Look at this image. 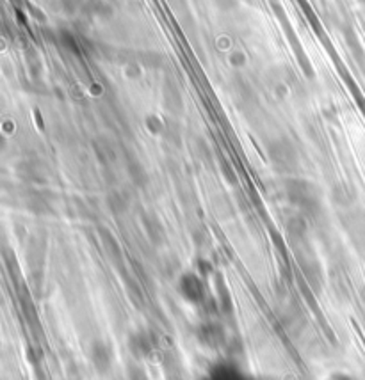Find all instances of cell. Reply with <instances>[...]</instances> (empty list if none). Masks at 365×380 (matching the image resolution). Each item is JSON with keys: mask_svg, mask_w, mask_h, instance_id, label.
I'll use <instances>...</instances> for the list:
<instances>
[{"mask_svg": "<svg viewBox=\"0 0 365 380\" xmlns=\"http://www.w3.org/2000/svg\"><path fill=\"white\" fill-rule=\"evenodd\" d=\"M328 380H353L351 376L347 375H342V373H337V375H332Z\"/></svg>", "mask_w": 365, "mask_h": 380, "instance_id": "2", "label": "cell"}, {"mask_svg": "<svg viewBox=\"0 0 365 380\" xmlns=\"http://www.w3.org/2000/svg\"><path fill=\"white\" fill-rule=\"evenodd\" d=\"M209 380H250V379H246V375L239 371L237 368H231V366H217L216 369H212Z\"/></svg>", "mask_w": 365, "mask_h": 380, "instance_id": "1", "label": "cell"}]
</instances>
